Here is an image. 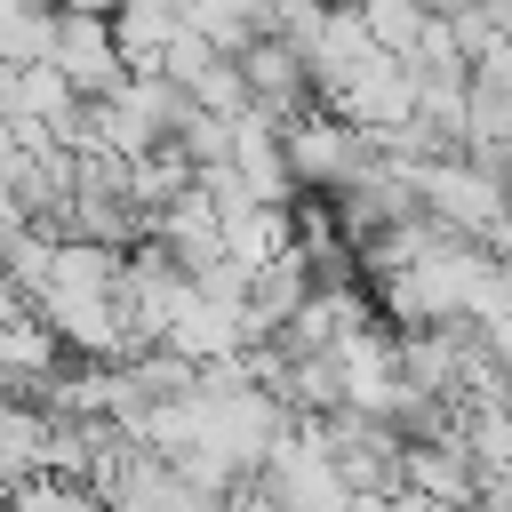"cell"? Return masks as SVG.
<instances>
[{
	"instance_id": "1",
	"label": "cell",
	"mask_w": 512,
	"mask_h": 512,
	"mask_svg": "<svg viewBox=\"0 0 512 512\" xmlns=\"http://www.w3.org/2000/svg\"><path fill=\"white\" fill-rule=\"evenodd\" d=\"M416 192H424V216L512 256V184L480 160V152H448V160H416Z\"/></svg>"
},
{
	"instance_id": "2",
	"label": "cell",
	"mask_w": 512,
	"mask_h": 512,
	"mask_svg": "<svg viewBox=\"0 0 512 512\" xmlns=\"http://www.w3.org/2000/svg\"><path fill=\"white\" fill-rule=\"evenodd\" d=\"M320 112L352 120L360 136H384V128L416 120V64L392 56V48H376V56H360L336 88H320Z\"/></svg>"
},
{
	"instance_id": "3",
	"label": "cell",
	"mask_w": 512,
	"mask_h": 512,
	"mask_svg": "<svg viewBox=\"0 0 512 512\" xmlns=\"http://www.w3.org/2000/svg\"><path fill=\"white\" fill-rule=\"evenodd\" d=\"M320 440H328V456H336V472H344L352 496H392L400 488V456H408V432L400 424L360 416V408H336V416H320Z\"/></svg>"
},
{
	"instance_id": "4",
	"label": "cell",
	"mask_w": 512,
	"mask_h": 512,
	"mask_svg": "<svg viewBox=\"0 0 512 512\" xmlns=\"http://www.w3.org/2000/svg\"><path fill=\"white\" fill-rule=\"evenodd\" d=\"M280 136H288L296 192H344V184L376 160V144H368L352 120H336V112H304V120H288Z\"/></svg>"
},
{
	"instance_id": "5",
	"label": "cell",
	"mask_w": 512,
	"mask_h": 512,
	"mask_svg": "<svg viewBox=\"0 0 512 512\" xmlns=\"http://www.w3.org/2000/svg\"><path fill=\"white\" fill-rule=\"evenodd\" d=\"M48 64H64V80H72L88 104L112 96V88L128 80V56H120L112 16H96V8H64V0H56V48H48Z\"/></svg>"
},
{
	"instance_id": "6",
	"label": "cell",
	"mask_w": 512,
	"mask_h": 512,
	"mask_svg": "<svg viewBox=\"0 0 512 512\" xmlns=\"http://www.w3.org/2000/svg\"><path fill=\"white\" fill-rule=\"evenodd\" d=\"M336 368H344V408H360V416H400V400H408V376H400V328H352L344 344H336Z\"/></svg>"
},
{
	"instance_id": "7",
	"label": "cell",
	"mask_w": 512,
	"mask_h": 512,
	"mask_svg": "<svg viewBox=\"0 0 512 512\" xmlns=\"http://www.w3.org/2000/svg\"><path fill=\"white\" fill-rule=\"evenodd\" d=\"M400 488L432 496L440 512H480V496H488V480H480V464H472L464 432H440V440H408V456H400Z\"/></svg>"
},
{
	"instance_id": "8",
	"label": "cell",
	"mask_w": 512,
	"mask_h": 512,
	"mask_svg": "<svg viewBox=\"0 0 512 512\" xmlns=\"http://www.w3.org/2000/svg\"><path fill=\"white\" fill-rule=\"evenodd\" d=\"M112 32H120L128 72H160L168 48H176V32H184V8L176 0H120L112 8Z\"/></svg>"
},
{
	"instance_id": "9",
	"label": "cell",
	"mask_w": 512,
	"mask_h": 512,
	"mask_svg": "<svg viewBox=\"0 0 512 512\" xmlns=\"http://www.w3.org/2000/svg\"><path fill=\"white\" fill-rule=\"evenodd\" d=\"M8 512H112L88 480H64V472H32L8 488Z\"/></svg>"
},
{
	"instance_id": "10",
	"label": "cell",
	"mask_w": 512,
	"mask_h": 512,
	"mask_svg": "<svg viewBox=\"0 0 512 512\" xmlns=\"http://www.w3.org/2000/svg\"><path fill=\"white\" fill-rule=\"evenodd\" d=\"M360 512H440V504L416 496V488H392V496H360Z\"/></svg>"
},
{
	"instance_id": "11",
	"label": "cell",
	"mask_w": 512,
	"mask_h": 512,
	"mask_svg": "<svg viewBox=\"0 0 512 512\" xmlns=\"http://www.w3.org/2000/svg\"><path fill=\"white\" fill-rule=\"evenodd\" d=\"M480 336H488V352H496V368H504V384H512V312H504V320H480Z\"/></svg>"
}]
</instances>
